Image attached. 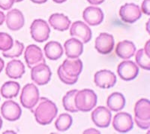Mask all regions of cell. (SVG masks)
<instances>
[{
	"label": "cell",
	"instance_id": "obj_1",
	"mask_svg": "<svg viewBox=\"0 0 150 134\" xmlns=\"http://www.w3.org/2000/svg\"><path fill=\"white\" fill-rule=\"evenodd\" d=\"M36 121L41 125H47L56 118L58 108L51 100L45 97L39 98L36 105L31 108Z\"/></svg>",
	"mask_w": 150,
	"mask_h": 134
},
{
	"label": "cell",
	"instance_id": "obj_2",
	"mask_svg": "<svg viewBox=\"0 0 150 134\" xmlns=\"http://www.w3.org/2000/svg\"><path fill=\"white\" fill-rule=\"evenodd\" d=\"M83 70V62L80 59H67L58 68L57 74L64 84H74Z\"/></svg>",
	"mask_w": 150,
	"mask_h": 134
},
{
	"label": "cell",
	"instance_id": "obj_3",
	"mask_svg": "<svg viewBox=\"0 0 150 134\" xmlns=\"http://www.w3.org/2000/svg\"><path fill=\"white\" fill-rule=\"evenodd\" d=\"M97 100V95L92 90L83 89L77 91L75 95L74 103L77 110L88 112L96 106Z\"/></svg>",
	"mask_w": 150,
	"mask_h": 134
},
{
	"label": "cell",
	"instance_id": "obj_4",
	"mask_svg": "<svg viewBox=\"0 0 150 134\" xmlns=\"http://www.w3.org/2000/svg\"><path fill=\"white\" fill-rule=\"evenodd\" d=\"M134 120L140 129L146 130L150 127V103L147 99L138 100L134 106Z\"/></svg>",
	"mask_w": 150,
	"mask_h": 134
},
{
	"label": "cell",
	"instance_id": "obj_5",
	"mask_svg": "<svg viewBox=\"0 0 150 134\" xmlns=\"http://www.w3.org/2000/svg\"><path fill=\"white\" fill-rule=\"evenodd\" d=\"M39 91L34 84H27L23 87L21 95V103L24 108L31 109L39 100Z\"/></svg>",
	"mask_w": 150,
	"mask_h": 134
},
{
	"label": "cell",
	"instance_id": "obj_6",
	"mask_svg": "<svg viewBox=\"0 0 150 134\" xmlns=\"http://www.w3.org/2000/svg\"><path fill=\"white\" fill-rule=\"evenodd\" d=\"M32 38L37 42H44L49 38L50 29L47 23L42 19L35 20L30 26Z\"/></svg>",
	"mask_w": 150,
	"mask_h": 134
},
{
	"label": "cell",
	"instance_id": "obj_7",
	"mask_svg": "<svg viewBox=\"0 0 150 134\" xmlns=\"http://www.w3.org/2000/svg\"><path fill=\"white\" fill-rule=\"evenodd\" d=\"M52 72L45 63L38 64L32 68L31 78L38 85H45L51 78Z\"/></svg>",
	"mask_w": 150,
	"mask_h": 134
},
{
	"label": "cell",
	"instance_id": "obj_8",
	"mask_svg": "<svg viewBox=\"0 0 150 134\" xmlns=\"http://www.w3.org/2000/svg\"><path fill=\"white\" fill-rule=\"evenodd\" d=\"M142 11L136 4L126 3L120 9V16L122 21L127 24H134L141 17Z\"/></svg>",
	"mask_w": 150,
	"mask_h": 134
},
{
	"label": "cell",
	"instance_id": "obj_9",
	"mask_svg": "<svg viewBox=\"0 0 150 134\" xmlns=\"http://www.w3.org/2000/svg\"><path fill=\"white\" fill-rule=\"evenodd\" d=\"M112 127L118 133H125L134 127V121L132 116L127 112L117 113L112 120Z\"/></svg>",
	"mask_w": 150,
	"mask_h": 134
},
{
	"label": "cell",
	"instance_id": "obj_10",
	"mask_svg": "<svg viewBox=\"0 0 150 134\" xmlns=\"http://www.w3.org/2000/svg\"><path fill=\"white\" fill-rule=\"evenodd\" d=\"M117 72L120 78L124 81H132L138 76V66L131 60H125L119 64Z\"/></svg>",
	"mask_w": 150,
	"mask_h": 134
},
{
	"label": "cell",
	"instance_id": "obj_11",
	"mask_svg": "<svg viewBox=\"0 0 150 134\" xmlns=\"http://www.w3.org/2000/svg\"><path fill=\"white\" fill-rule=\"evenodd\" d=\"M24 58L29 68H33L35 66L46 63L42 51L35 45H30L26 47L24 53Z\"/></svg>",
	"mask_w": 150,
	"mask_h": 134
},
{
	"label": "cell",
	"instance_id": "obj_12",
	"mask_svg": "<svg viewBox=\"0 0 150 134\" xmlns=\"http://www.w3.org/2000/svg\"><path fill=\"white\" fill-rule=\"evenodd\" d=\"M70 34L72 37L77 38L83 43H88L92 38V30L88 25L82 21H75L71 26Z\"/></svg>",
	"mask_w": 150,
	"mask_h": 134
},
{
	"label": "cell",
	"instance_id": "obj_13",
	"mask_svg": "<svg viewBox=\"0 0 150 134\" xmlns=\"http://www.w3.org/2000/svg\"><path fill=\"white\" fill-rule=\"evenodd\" d=\"M94 81L96 86L102 89H108L114 86L116 83V76L112 72L107 69L100 70L95 74Z\"/></svg>",
	"mask_w": 150,
	"mask_h": 134
},
{
	"label": "cell",
	"instance_id": "obj_14",
	"mask_svg": "<svg viewBox=\"0 0 150 134\" xmlns=\"http://www.w3.org/2000/svg\"><path fill=\"white\" fill-rule=\"evenodd\" d=\"M112 114L109 108L104 106H98L92 112V120L97 127L101 128L108 127L110 124Z\"/></svg>",
	"mask_w": 150,
	"mask_h": 134
},
{
	"label": "cell",
	"instance_id": "obj_15",
	"mask_svg": "<svg viewBox=\"0 0 150 134\" xmlns=\"http://www.w3.org/2000/svg\"><path fill=\"white\" fill-rule=\"evenodd\" d=\"M115 41L113 36L107 33H102L96 39L95 48L99 53L108 54L111 53L114 48Z\"/></svg>",
	"mask_w": 150,
	"mask_h": 134
},
{
	"label": "cell",
	"instance_id": "obj_16",
	"mask_svg": "<svg viewBox=\"0 0 150 134\" xmlns=\"http://www.w3.org/2000/svg\"><path fill=\"white\" fill-rule=\"evenodd\" d=\"M1 114L5 120L15 121L21 118L22 110L16 102L8 100L5 102L1 106Z\"/></svg>",
	"mask_w": 150,
	"mask_h": 134
},
{
	"label": "cell",
	"instance_id": "obj_17",
	"mask_svg": "<svg viewBox=\"0 0 150 134\" xmlns=\"http://www.w3.org/2000/svg\"><path fill=\"white\" fill-rule=\"evenodd\" d=\"M5 22L8 28L11 31H17L23 27L25 18L22 12L18 9H12L7 13Z\"/></svg>",
	"mask_w": 150,
	"mask_h": 134
},
{
	"label": "cell",
	"instance_id": "obj_18",
	"mask_svg": "<svg viewBox=\"0 0 150 134\" xmlns=\"http://www.w3.org/2000/svg\"><path fill=\"white\" fill-rule=\"evenodd\" d=\"M83 18L90 26H98L104 21V13L100 8L89 6L83 11Z\"/></svg>",
	"mask_w": 150,
	"mask_h": 134
},
{
	"label": "cell",
	"instance_id": "obj_19",
	"mask_svg": "<svg viewBox=\"0 0 150 134\" xmlns=\"http://www.w3.org/2000/svg\"><path fill=\"white\" fill-rule=\"evenodd\" d=\"M65 55L71 59H77L83 51V44L82 41L75 38L67 40L64 44Z\"/></svg>",
	"mask_w": 150,
	"mask_h": 134
},
{
	"label": "cell",
	"instance_id": "obj_20",
	"mask_svg": "<svg viewBox=\"0 0 150 134\" xmlns=\"http://www.w3.org/2000/svg\"><path fill=\"white\" fill-rule=\"evenodd\" d=\"M136 52V47L132 41H120L117 44L116 48V55L123 60H128L134 55Z\"/></svg>",
	"mask_w": 150,
	"mask_h": 134
},
{
	"label": "cell",
	"instance_id": "obj_21",
	"mask_svg": "<svg viewBox=\"0 0 150 134\" xmlns=\"http://www.w3.org/2000/svg\"><path fill=\"white\" fill-rule=\"evenodd\" d=\"M25 73V66L19 60H12L5 68V74L13 79L21 78Z\"/></svg>",
	"mask_w": 150,
	"mask_h": 134
},
{
	"label": "cell",
	"instance_id": "obj_22",
	"mask_svg": "<svg viewBox=\"0 0 150 134\" xmlns=\"http://www.w3.org/2000/svg\"><path fill=\"white\" fill-rule=\"evenodd\" d=\"M49 24L57 31H65L71 25V21L63 14H53L49 18Z\"/></svg>",
	"mask_w": 150,
	"mask_h": 134
},
{
	"label": "cell",
	"instance_id": "obj_23",
	"mask_svg": "<svg viewBox=\"0 0 150 134\" xmlns=\"http://www.w3.org/2000/svg\"><path fill=\"white\" fill-rule=\"evenodd\" d=\"M107 105L110 110L112 112H119L123 109L125 105V99L122 93L115 92L108 96Z\"/></svg>",
	"mask_w": 150,
	"mask_h": 134
},
{
	"label": "cell",
	"instance_id": "obj_24",
	"mask_svg": "<svg viewBox=\"0 0 150 134\" xmlns=\"http://www.w3.org/2000/svg\"><path fill=\"white\" fill-rule=\"evenodd\" d=\"M45 53L50 60H57L63 54V48L58 41H49L45 46Z\"/></svg>",
	"mask_w": 150,
	"mask_h": 134
},
{
	"label": "cell",
	"instance_id": "obj_25",
	"mask_svg": "<svg viewBox=\"0 0 150 134\" xmlns=\"http://www.w3.org/2000/svg\"><path fill=\"white\" fill-rule=\"evenodd\" d=\"M21 85L16 81H7L1 88L0 92L4 98L11 99L18 95Z\"/></svg>",
	"mask_w": 150,
	"mask_h": 134
},
{
	"label": "cell",
	"instance_id": "obj_26",
	"mask_svg": "<svg viewBox=\"0 0 150 134\" xmlns=\"http://www.w3.org/2000/svg\"><path fill=\"white\" fill-rule=\"evenodd\" d=\"M77 92V90H72V91H68L62 99V104H63L64 108L68 112H72V113L78 112L74 103L75 95Z\"/></svg>",
	"mask_w": 150,
	"mask_h": 134
},
{
	"label": "cell",
	"instance_id": "obj_27",
	"mask_svg": "<svg viewBox=\"0 0 150 134\" xmlns=\"http://www.w3.org/2000/svg\"><path fill=\"white\" fill-rule=\"evenodd\" d=\"M73 119L70 115L66 113H62L56 119L55 122L56 130L60 132H65L68 130L72 125Z\"/></svg>",
	"mask_w": 150,
	"mask_h": 134
},
{
	"label": "cell",
	"instance_id": "obj_28",
	"mask_svg": "<svg viewBox=\"0 0 150 134\" xmlns=\"http://www.w3.org/2000/svg\"><path fill=\"white\" fill-rule=\"evenodd\" d=\"M135 60L137 66L146 70L150 69V53L146 52L144 48L140 49L137 52Z\"/></svg>",
	"mask_w": 150,
	"mask_h": 134
},
{
	"label": "cell",
	"instance_id": "obj_29",
	"mask_svg": "<svg viewBox=\"0 0 150 134\" xmlns=\"http://www.w3.org/2000/svg\"><path fill=\"white\" fill-rule=\"evenodd\" d=\"M24 49L23 44L18 40L14 41V45L8 51L2 52V55L6 58H14L21 56Z\"/></svg>",
	"mask_w": 150,
	"mask_h": 134
},
{
	"label": "cell",
	"instance_id": "obj_30",
	"mask_svg": "<svg viewBox=\"0 0 150 134\" xmlns=\"http://www.w3.org/2000/svg\"><path fill=\"white\" fill-rule=\"evenodd\" d=\"M14 45L11 36L8 33H0V51H5L9 50Z\"/></svg>",
	"mask_w": 150,
	"mask_h": 134
},
{
	"label": "cell",
	"instance_id": "obj_31",
	"mask_svg": "<svg viewBox=\"0 0 150 134\" xmlns=\"http://www.w3.org/2000/svg\"><path fill=\"white\" fill-rule=\"evenodd\" d=\"M14 0H0V9L7 11L11 9L14 3Z\"/></svg>",
	"mask_w": 150,
	"mask_h": 134
},
{
	"label": "cell",
	"instance_id": "obj_32",
	"mask_svg": "<svg viewBox=\"0 0 150 134\" xmlns=\"http://www.w3.org/2000/svg\"><path fill=\"white\" fill-rule=\"evenodd\" d=\"M149 4H150V0H144L141 5L142 11H143L145 14H146V15H149L150 14Z\"/></svg>",
	"mask_w": 150,
	"mask_h": 134
},
{
	"label": "cell",
	"instance_id": "obj_33",
	"mask_svg": "<svg viewBox=\"0 0 150 134\" xmlns=\"http://www.w3.org/2000/svg\"><path fill=\"white\" fill-rule=\"evenodd\" d=\"M88 2L91 4V5H100L101 4L102 2H104V0H87Z\"/></svg>",
	"mask_w": 150,
	"mask_h": 134
},
{
	"label": "cell",
	"instance_id": "obj_34",
	"mask_svg": "<svg viewBox=\"0 0 150 134\" xmlns=\"http://www.w3.org/2000/svg\"><path fill=\"white\" fill-rule=\"evenodd\" d=\"M5 21V15L2 11H0V26L3 24L4 21Z\"/></svg>",
	"mask_w": 150,
	"mask_h": 134
},
{
	"label": "cell",
	"instance_id": "obj_35",
	"mask_svg": "<svg viewBox=\"0 0 150 134\" xmlns=\"http://www.w3.org/2000/svg\"><path fill=\"white\" fill-rule=\"evenodd\" d=\"M100 133L98 130H94V129H91V130H85L83 132V133Z\"/></svg>",
	"mask_w": 150,
	"mask_h": 134
},
{
	"label": "cell",
	"instance_id": "obj_36",
	"mask_svg": "<svg viewBox=\"0 0 150 134\" xmlns=\"http://www.w3.org/2000/svg\"><path fill=\"white\" fill-rule=\"evenodd\" d=\"M30 1L36 4H43L47 2V0H30Z\"/></svg>",
	"mask_w": 150,
	"mask_h": 134
},
{
	"label": "cell",
	"instance_id": "obj_37",
	"mask_svg": "<svg viewBox=\"0 0 150 134\" xmlns=\"http://www.w3.org/2000/svg\"><path fill=\"white\" fill-rule=\"evenodd\" d=\"M4 66H5V62H4V60H2V58H0V73L2 71L4 68Z\"/></svg>",
	"mask_w": 150,
	"mask_h": 134
},
{
	"label": "cell",
	"instance_id": "obj_38",
	"mask_svg": "<svg viewBox=\"0 0 150 134\" xmlns=\"http://www.w3.org/2000/svg\"><path fill=\"white\" fill-rule=\"evenodd\" d=\"M53 2H56V3H63V2H66L67 0H53Z\"/></svg>",
	"mask_w": 150,
	"mask_h": 134
},
{
	"label": "cell",
	"instance_id": "obj_39",
	"mask_svg": "<svg viewBox=\"0 0 150 134\" xmlns=\"http://www.w3.org/2000/svg\"><path fill=\"white\" fill-rule=\"evenodd\" d=\"M2 127V118H1V117H0V130H1Z\"/></svg>",
	"mask_w": 150,
	"mask_h": 134
},
{
	"label": "cell",
	"instance_id": "obj_40",
	"mask_svg": "<svg viewBox=\"0 0 150 134\" xmlns=\"http://www.w3.org/2000/svg\"><path fill=\"white\" fill-rule=\"evenodd\" d=\"M23 0H14V2H22Z\"/></svg>",
	"mask_w": 150,
	"mask_h": 134
}]
</instances>
